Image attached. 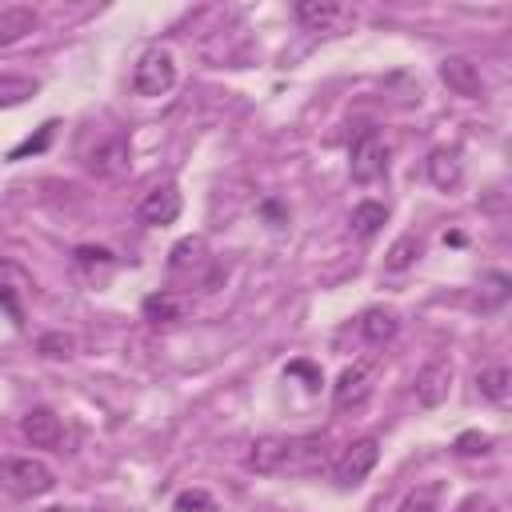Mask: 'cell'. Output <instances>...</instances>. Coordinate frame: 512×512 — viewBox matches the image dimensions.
<instances>
[{
    "instance_id": "cell-1",
    "label": "cell",
    "mask_w": 512,
    "mask_h": 512,
    "mask_svg": "<svg viewBox=\"0 0 512 512\" xmlns=\"http://www.w3.org/2000/svg\"><path fill=\"white\" fill-rule=\"evenodd\" d=\"M244 464L260 476H312L332 464L324 436H256Z\"/></svg>"
},
{
    "instance_id": "cell-2",
    "label": "cell",
    "mask_w": 512,
    "mask_h": 512,
    "mask_svg": "<svg viewBox=\"0 0 512 512\" xmlns=\"http://www.w3.org/2000/svg\"><path fill=\"white\" fill-rule=\"evenodd\" d=\"M0 488L16 500H32L56 488V472L36 456H8L0 460Z\"/></svg>"
},
{
    "instance_id": "cell-3",
    "label": "cell",
    "mask_w": 512,
    "mask_h": 512,
    "mask_svg": "<svg viewBox=\"0 0 512 512\" xmlns=\"http://www.w3.org/2000/svg\"><path fill=\"white\" fill-rule=\"evenodd\" d=\"M172 84H176V56L168 48H148L132 68V92L156 100V96H168Z\"/></svg>"
},
{
    "instance_id": "cell-4",
    "label": "cell",
    "mask_w": 512,
    "mask_h": 512,
    "mask_svg": "<svg viewBox=\"0 0 512 512\" xmlns=\"http://www.w3.org/2000/svg\"><path fill=\"white\" fill-rule=\"evenodd\" d=\"M348 172L356 184H372L388 172V140L376 132V128H364L356 140H352V152H348Z\"/></svg>"
},
{
    "instance_id": "cell-5",
    "label": "cell",
    "mask_w": 512,
    "mask_h": 512,
    "mask_svg": "<svg viewBox=\"0 0 512 512\" xmlns=\"http://www.w3.org/2000/svg\"><path fill=\"white\" fill-rule=\"evenodd\" d=\"M376 460H380L376 436H360V440L348 444L344 456L336 460V484H340V488H356V484L376 468Z\"/></svg>"
},
{
    "instance_id": "cell-6",
    "label": "cell",
    "mask_w": 512,
    "mask_h": 512,
    "mask_svg": "<svg viewBox=\"0 0 512 512\" xmlns=\"http://www.w3.org/2000/svg\"><path fill=\"white\" fill-rule=\"evenodd\" d=\"M440 80L448 84L452 96H464V100H480L484 96V76H480V64L452 52L440 60Z\"/></svg>"
},
{
    "instance_id": "cell-7",
    "label": "cell",
    "mask_w": 512,
    "mask_h": 512,
    "mask_svg": "<svg viewBox=\"0 0 512 512\" xmlns=\"http://www.w3.org/2000/svg\"><path fill=\"white\" fill-rule=\"evenodd\" d=\"M352 8L348 4H336V0H300L296 4V20L308 28V32H340L344 24H352Z\"/></svg>"
},
{
    "instance_id": "cell-8",
    "label": "cell",
    "mask_w": 512,
    "mask_h": 512,
    "mask_svg": "<svg viewBox=\"0 0 512 512\" xmlns=\"http://www.w3.org/2000/svg\"><path fill=\"white\" fill-rule=\"evenodd\" d=\"M180 216V192L176 184H160V188H148L136 204V220L148 224V228H160V224H172Z\"/></svg>"
},
{
    "instance_id": "cell-9",
    "label": "cell",
    "mask_w": 512,
    "mask_h": 512,
    "mask_svg": "<svg viewBox=\"0 0 512 512\" xmlns=\"http://www.w3.org/2000/svg\"><path fill=\"white\" fill-rule=\"evenodd\" d=\"M368 392H372V364H352V368H344V372L336 376V384H332V404H336L340 412H348V408H360V404L368 400Z\"/></svg>"
},
{
    "instance_id": "cell-10",
    "label": "cell",
    "mask_w": 512,
    "mask_h": 512,
    "mask_svg": "<svg viewBox=\"0 0 512 512\" xmlns=\"http://www.w3.org/2000/svg\"><path fill=\"white\" fill-rule=\"evenodd\" d=\"M88 172H96V176H104V180H112V176H124L128 172V164H132V152H128V140L124 136H108V140H100L92 152H88Z\"/></svg>"
},
{
    "instance_id": "cell-11",
    "label": "cell",
    "mask_w": 512,
    "mask_h": 512,
    "mask_svg": "<svg viewBox=\"0 0 512 512\" xmlns=\"http://www.w3.org/2000/svg\"><path fill=\"white\" fill-rule=\"evenodd\" d=\"M452 392V364L448 360H428L420 372H416V400L424 408H436L444 404Z\"/></svg>"
},
{
    "instance_id": "cell-12",
    "label": "cell",
    "mask_w": 512,
    "mask_h": 512,
    "mask_svg": "<svg viewBox=\"0 0 512 512\" xmlns=\"http://www.w3.org/2000/svg\"><path fill=\"white\" fill-rule=\"evenodd\" d=\"M20 432L32 440V448H56L64 440V428H60V416L52 408H28L24 420H20Z\"/></svg>"
},
{
    "instance_id": "cell-13",
    "label": "cell",
    "mask_w": 512,
    "mask_h": 512,
    "mask_svg": "<svg viewBox=\"0 0 512 512\" xmlns=\"http://www.w3.org/2000/svg\"><path fill=\"white\" fill-rule=\"evenodd\" d=\"M424 168H428V180L440 192H452L464 180V164H460V152L456 148H432L428 160H424Z\"/></svg>"
},
{
    "instance_id": "cell-14",
    "label": "cell",
    "mask_w": 512,
    "mask_h": 512,
    "mask_svg": "<svg viewBox=\"0 0 512 512\" xmlns=\"http://www.w3.org/2000/svg\"><path fill=\"white\" fill-rule=\"evenodd\" d=\"M140 312L152 324H176V320H184L192 312V300L180 296V292H152V296H144Z\"/></svg>"
},
{
    "instance_id": "cell-15",
    "label": "cell",
    "mask_w": 512,
    "mask_h": 512,
    "mask_svg": "<svg viewBox=\"0 0 512 512\" xmlns=\"http://www.w3.org/2000/svg\"><path fill=\"white\" fill-rule=\"evenodd\" d=\"M32 28H36V8H28V4H8V8H0V48L24 40Z\"/></svg>"
},
{
    "instance_id": "cell-16",
    "label": "cell",
    "mask_w": 512,
    "mask_h": 512,
    "mask_svg": "<svg viewBox=\"0 0 512 512\" xmlns=\"http://www.w3.org/2000/svg\"><path fill=\"white\" fill-rule=\"evenodd\" d=\"M396 332H400V316H396L392 308H368V312L360 316V336H364L368 344H388Z\"/></svg>"
},
{
    "instance_id": "cell-17",
    "label": "cell",
    "mask_w": 512,
    "mask_h": 512,
    "mask_svg": "<svg viewBox=\"0 0 512 512\" xmlns=\"http://www.w3.org/2000/svg\"><path fill=\"white\" fill-rule=\"evenodd\" d=\"M384 220H388V208H384L380 200H360V204L352 208V220H348V224H352V232H356V236H364V240H368V236H376V232H380V224H384Z\"/></svg>"
},
{
    "instance_id": "cell-18",
    "label": "cell",
    "mask_w": 512,
    "mask_h": 512,
    "mask_svg": "<svg viewBox=\"0 0 512 512\" xmlns=\"http://www.w3.org/2000/svg\"><path fill=\"white\" fill-rule=\"evenodd\" d=\"M476 388H480V396H484V400H492V404H508L512 372H508L504 364H496V368H484V372H476Z\"/></svg>"
},
{
    "instance_id": "cell-19",
    "label": "cell",
    "mask_w": 512,
    "mask_h": 512,
    "mask_svg": "<svg viewBox=\"0 0 512 512\" xmlns=\"http://www.w3.org/2000/svg\"><path fill=\"white\" fill-rule=\"evenodd\" d=\"M416 256H420V236H396L392 240V248H388V256H384V268L388 272H404V268H412L416 264Z\"/></svg>"
},
{
    "instance_id": "cell-20",
    "label": "cell",
    "mask_w": 512,
    "mask_h": 512,
    "mask_svg": "<svg viewBox=\"0 0 512 512\" xmlns=\"http://www.w3.org/2000/svg\"><path fill=\"white\" fill-rule=\"evenodd\" d=\"M36 80L32 76H0V108L8 104H24L28 96H36Z\"/></svg>"
},
{
    "instance_id": "cell-21",
    "label": "cell",
    "mask_w": 512,
    "mask_h": 512,
    "mask_svg": "<svg viewBox=\"0 0 512 512\" xmlns=\"http://www.w3.org/2000/svg\"><path fill=\"white\" fill-rule=\"evenodd\" d=\"M436 508H440V484L432 480V484H424V488L408 492V496L400 500V508H396V512H436Z\"/></svg>"
},
{
    "instance_id": "cell-22",
    "label": "cell",
    "mask_w": 512,
    "mask_h": 512,
    "mask_svg": "<svg viewBox=\"0 0 512 512\" xmlns=\"http://www.w3.org/2000/svg\"><path fill=\"white\" fill-rule=\"evenodd\" d=\"M72 260H76V268H84V272H108V268L116 264V256H112L108 248H92V244H80V248L72 252Z\"/></svg>"
},
{
    "instance_id": "cell-23",
    "label": "cell",
    "mask_w": 512,
    "mask_h": 512,
    "mask_svg": "<svg viewBox=\"0 0 512 512\" xmlns=\"http://www.w3.org/2000/svg\"><path fill=\"white\" fill-rule=\"evenodd\" d=\"M204 260V240L200 236H184L176 248H172V268H192Z\"/></svg>"
},
{
    "instance_id": "cell-24",
    "label": "cell",
    "mask_w": 512,
    "mask_h": 512,
    "mask_svg": "<svg viewBox=\"0 0 512 512\" xmlns=\"http://www.w3.org/2000/svg\"><path fill=\"white\" fill-rule=\"evenodd\" d=\"M72 348H76V340H72L68 332H48V336H40V352H44V356H52V360L72 356Z\"/></svg>"
},
{
    "instance_id": "cell-25",
    "label": "cell",
    "mask_w": 512,
    "mask_h": 512,
    "mask_svg": "<svg viewBox=\"0 0 512 512\" xmlns=\"http://www.w3.org/2000/svg\"><path fill=\"white\" fill-rule=\"evenodd\" d=\"M176 512H208L212 508V496L208 492H200V488H188V492H180L176 496V504H172Z\"/></svg>"
},
{
    "instance_id": "cell-26",
    "label": "cell",
    "mask_w": 512,
    "mask_h": 512,
    "mask_svg": "<svg viewBox=\"0 0 512 512\" xmlns=\"http://www.w3.org/2000/svg\"><path fill=\"white\" fill-rule=\"evenodd\" d=\"M52 128H56V124H52V120H48V124H44V128H40V132H36V136H28V140H24V144H16V148H12V152H8V160H20V156H28V152H40V148H44V144H48V140H52Z\"/></svg>"
},
{
    "instance_id": "cell-27",
    "label": "cell",
    "mask_w": 512,
    "mask_h": 512,
    "mask_svg": "<svg viewBox=\"0 0 512 512\" xmlns=\"http://www.w3.org/2000/svg\"><path fill=\"white\" fill-rule=\"evenodd\" d=\"M456 452H464V456H472V452H488V436H484V432H464V436L456 440Z\"/></svg>"
}]
</instances>
